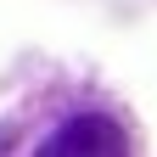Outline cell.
I'll list each match as a JSON object with an SVG mask.
<instances>
[{"label": "cell", "instance_id": "1", "mask_svg": "<svg viewBox=\"0 0 157 157\" xmlns=\"http://www.w3.org/2000/svg\"><path fill=\"white\" fill-rule=\"evenodd\" d=\"M34 157H129V140H124V129H118L107 112H78Z\"/></svg>", "mask_w": 157, "mask_h": 157}]
</instances>
